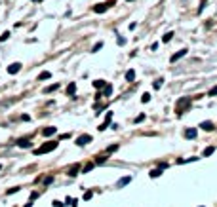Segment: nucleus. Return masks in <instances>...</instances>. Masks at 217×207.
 I'll use <instances>...</instances> for the list:
<instances>
[{
	"label": "nucleus",
	"instance_id": "1",
	"mask_svg": "<svg viewBox=\"0 0 217 207\" xmlns=\"http://www.w3.org/2000/svg\"><path fill=\"white\" fill-rule=\"evenodd\" d=\"M55 148H57V143H55V141H50V143H44L40 148H36V150H34V154H36V156H40V154L52 152V150H55Z\"/></svg>",
	"mask_w": 217,
	"mask_h": 207
},
{
	"label": "nucleus",
	"instance_id": "2",
	"mask_svg": "<svg viewBox=\"0 0 217 207\" xmlns=\"http://www.w3.org/2000/svg\"><path fill=\"white\" fill-rule=\"evenodd\" d=\"M187 106H190V97H183V99H179V101H177V105H175L177 114H183Z\"/></svg>",
	"mask_w": 217,
	"mask_h": 207
},
{
	"label": "nucleus",
	"instance_id": "3",
	"mask_svg": "<svg viewBox=\"0 0 217 207\" xmlns=\"http://www.w3.org/2000/svg\"><path fill=\"white\" fill-rule=\"evenodd\" d=\"M114 4V0H111V2H105V4H95L93 6V12H97V14H103V12H107L111 6Z\"/></svg>",
	"mask_w": 217,
	"mask_h": 207
},
{
	"label": "nucleus",
	"instance_id": "4",
	"mask_svg": "<svg viewBox=\"0 0 217 207\" xmlns=\"http://www.w3.org/2000/svg\"><path fill=\"white\" fill-rule=\"evenodd\" d=\"M91 143V135H80V137L76 139V144L78 146H84V144Z\"/></svg>",
	"mask_w": 217,
	"mask_h": 207
},
{
	"label": "nucleus",
	"instance_id": "5",
	"mask_svg": "<svg viewBox=\"0 0 217 207\" xmlns=\"http://www.w3.org/2000/svg\"><path fill=\"white\" fill-rule=\"evenodd\" d=\"M111 120H113V112H107V116H105V122H103V124H101L97 129H99V131L107 129V127H108V124H111Z\"/></svg>",
	"mask_w": 217,
	"mask_h": 207
},
{
	"label": "nucleus",
	"instance_id": "6",
	"mask_svg": "<svg viewBox=\"0 0 217 207\" xmlns=\"http://www.w3.org/2000/svg\"><path fill=\"white\" fill-rule=\"evenodd\" d=\"M131 179H133L131 175H128V177H122V179H120V180L116 182V188H124L126 184H130V182H131Z\"/></svg>",
	"mask_w": 217,
	"mask_h": 207
},
{
	"label": "nucleus",
	"instance_id": "7",
	"mask_svg": "<svg viewBox=\"0 0 217 207\" xmlns=\"http://www.w3.org/2000/svg\"><path fill=\"white\" fill-rule=\"evenodd\" d=\"M187 51H189V50H181V51H177V53H173V55L170 57V61H172V63H175V61H179L181 57H185V55H187Z\"/></svg>",
	"mask_w": 217,
	"mask_h": 207
},
{
	"label": "nucleus",
	"instance_id": "8",
	"mask_svg": "<svg viewBox=\"0 0 217 207\" xmlns=\"http://www.w3.org/2000/svg\"><path fill=\"white\" fill-rule=\"evenodd\" d=\"M19 70H21V63H12V65L8 67V72H10V74H17Z\"/></svg>",
	"mask_w": 217,
	"mask_h": 207
},
{
	"label": "nucleus",
	"instance_id": "9",
	"mask_svg": "<svg viewBox=\"0 0 217 207\" xmlns=\"http://www.w3.org/2000/svg\"><path fill=\"white\" fill-rule=\"evenodd\" d=\"M55 131H57V127H46V129H42V135H44V137H50Z\"/></svg>",
	"mask_w": 217,
	"mask_h": 207
},
{
	"label": "nucleus",
	"instance_id": "10",
	"mask_svg": "<svg viewBox=\"0 0 217 207\" xmlns=\"http://www.w3.org/2000/svg\"><path fill=\"white\" fill-rule=\"evenodd\" d=\"M78 169H80V165H78V163H74V165L69 169V177H76V175H78Z\"/></svg>",
	"mask_w": 217,
	"mask_h": 207
},
{
	"label": "nucleus",
	"instance_id": "11",
	"mask_svg": "<svg viewBox=\"0 0 217 207\" xmlns=\"http://www.w3.org/2000/svg\"><path fill=\"white\" fill-rule=\"evenodd\" d=\"M67 93H69V95H71V97H74V93H76V84H74V82H71V84H69V88H67Z\"/></svg>",
	"mask_w": 217,
	"mask_h": 207
},
{
	"label": "nucleus",
	"instance_id": "12",
	"mask_svg": "<svg viewBox=\"0 0 217 207\" xmlns=\"http://www.w3.org/2000/svg\"><path fill=\"white\" fill-rule=\"evenodd\" d=\"M200 127H202L204 131H212V129H213V124H212V122H202V124H200Z\"/></svg>",
	"mask_w": 217,
	"mask_h": 207
},
{
	"label": "nucleus",
	"instance_id": "13",
	"mask_svg": "<svg viewBox=\"0 0 217 207\" xmlns=\"http://www.w3.org/2000/svg\"><path fill=\"white\" fill-rule=\"evenodd\" d=\"M185 137H187V139H194V137H196V129H187V131H185Z\"/></svg>",
	"mask_w": 217,
	"mask_h": 207
},
{
	"label": "nucleus",
	"instance_id": "14",
	"mask_svg": "<svg viewBox=\"0 0 217 207\" xmlns=\"http://www.w3.org/2000/svg\"><path fill=\"white\" fill-rule=\"evenodd\" d=\"M17 144H19L21 148H29V146H31V143H29V139H21V141H17Z\"/></svg>",
	"mask_w": 217,
	"mask_h": 207
},
{
	"label": "nucleus",
	"instance_id": "15",
	"mask_svg": "<svg viewBox=\"0 0 217 207\" xmlns=\"http://www.w3.org/2000/svg\"><path fill=\"white\" fill-rule=\"evenodd\" d=\"M126 80L128 82H133V80H135V72H133V70H128L126 72Z\"/></svg>",
	"mask_w": 217,
	"mask_h": 207
},
{
	"label": "nucleus",
	"instance_id": "16",
	"mask_svg": "<svg viewBox=\"0 0 217 207\" xmlns=\"http://www.w3.org/2000/svg\"><path fill=\"white\" fill-rule=\"evenodd\" d=\"M162 175V167H158V169H152L150 171V177H152V179H156V177H160Z\"/></svg>",
	"mask_w": 217,
	"mask_h": 207
},
{
	"label": "nucleus",
	"instance_id": "17",
	"mask_svg": "<svg viewBox=\"0 0 217 207\" xmlns=\"http://www.w3.org/2000/svg\"><path fill=\"white\" fill-rule=\"evenodd\" d=\"M93 88L103 89V88H105V80H95V82H93Z\"/></svg>",
	"mask_w": 217,
	"mask_h": 207
},
{
	"label": "nucleus",
	"instance_id": "18",
	"mask_svg": "<svg viewBox=\"0 0 217 207\" xmlns=\"http://www.w3.org/2000/svg\"><path fill=\"white\" fill-rule=\"evenodd\" d=\"M162 84H164V80H162V78H158V80H154L152 88H154V89H160V88H162Z\"/></svg>",
	"mask_w": 217,
	"mask_h": 207
},
{
	"label": "nucleus",
	"instance_id": "19",
	"mask_svg": "<svg viewBox=\"0 0 217 207\" xmlns=\"http://www.w3.org/2000/svg\"><path fill=\"white\" fill-rule=\"evenodd\" d=\"M57 88H59V84H54V86H48V88L44 89V93H52V91H55Z\"/></svg>",
	"mask_w": 217,
	"mask_h": 207
},
{
	"label": "nucleus",
	"instance_id": "20",
	"mask_svg": "<svg viewBox=\"0 0 217 207\" xmlns=\"http://www.w3.org/2000/svg\"><path fill=\"white\" fill-rule=\"evenodd\" d=\"M105 161H107V158H105V156H97V158H95V163H97V165H103Z\"/></svg>",
	"mask_w": 217,
	"mask_h": 207
},
{
	"label": "nucleus",
	"instance_id": "21",
	"mask_svg": "<svg viewBox=\"0 0 217 207\" xmlns=\"http://www.w3.org/2000/svg\"><path fill=\"white\" fill-rule=\"evenodd\" d=\"M50 76H52V74L48 72V70H44V72H40V76H38V80H48V78H50Z\"/></svg>",
	"mask_w": 217,
	"mask_h": 207
},
{
	"label": "nucleus",
	"instance_id": "22",
	"mask_svg": "<svg viewBox=\"0 0 217 207\" xmlns=\"http://www.w3.org/2000/svg\"><path fill=\"white\" fill-rule=\"evenodd\" d=\"M213 150H215V148H213V146H208V148H204V156H212V154H213Z\"/></svg>",
	"mask_w": 217,
	"mask_h": 207
},
{
	"label": "nucleus",
	"instance_id": "23",
	"mask_svg": "<svg viewBox=\"0 0 217 207\" xmlns=\"http://www.w3.org/2000/svg\"><path fill=\"white\" fill-rule=\"evenodd\" d=\"M103 93H105V95H111V93H113V88H111L108 84H105V88H103Z\"/></svg>",
	"mask_w": 217,
	"mask_h": 207
},
{
	"label": "nucleus",
	"instance_id": "24",
	"mask_svg": "<svg viewBox=\"0 0 217 207\" xmlns=\"http://www.w3.org/2000/svg\"><path fill=\"white\" fill-rule=\"evenodd\" d=\"M172 38H173V32H166L162 40H164V42H170V40H172Z\"/></svg>",
	"mask_w": 217,
	"mask_h": 207
},
{
	"label": "nucleus",
	"instance_id": "25",
	"mask_svg": "<svg viewBox=\"0 0 217 207\" xmlns=\"http://www.w3.org/2000/svg\"><path fill=\"white\" fill-rule=\"evenodd\" d=\"M208 95H209V97H215V95H217V86L209 89V91H208Z\"/></svg>",
	"mask_w": 217,
	"mask_h": 207
},
{
	"label": "nucleus",
	"instance_id": "26",
	"mask_svg": "<svg viewBox=\"0 0 217 207\" xmlns=\"http://www.w3.org/2000/svg\"><path fill=\"white\" fill-rule=\"evenodd\" d=\"M91 169H93V163H88V165L84 167V171H82V173H90Z\"/></svg>",
	"mask_w": 217,
	"mask_h": 207
},
{
	"label": "nucleus",
	"instance_id": "27",
	"mask_svg": "<svg viewBox=\"0 0 217 207\" xmlns=\"http://www.w3.org/2000/svg\"><path fill=\"white\" fill-rule=\"evenodd\" d=\"M101 48H103V42H99V44H95V46H93V50H91V51L95 53V51H99Z\"/></svg>",
	"mask_w": 217,
	"mask_h": 207
},
{
	"label": "nucleus",
	"instance_id": "28",
	"mask_svg": "<svg viewBox=\"0 0 217 207\" xmlns=\"http://www.w3.org/2000/svg\"><path fill=\"white\" fill-rule=\"evenodd\" d=\"M141 101H143V103H149V101H150V95H149V93H145V95L141 97Z\"/></svg>",
	"mask_w": 217,
	"mask_h": 207
},
{
	"label": "nucleus",
	"instance_id": "29",
	"mask_svg": "<svg viewBox=\"0 0 217 207\" xmlns=\"http://www.w3.org/2000/svg\"><path fill=\"white\" fill-rule=\"evenodd\" d=\"M10 38V32H4V34H2V36H0V42H6Z\"/></svg>",
	"mask_w": 217,
	"mask_h": 207
},
{
	"label": "nucleus",
	"instance_id": "30",
	"mask_svg": "<svg viewBox=\"0 0 217 207\" xmlns=\"http://www.w3.org/2000/svg\"><path fill=\"white\" fill-rule=\"evenodd\" d=\"M114 150H118V144H111V146L107 148V152H114Z\"/></svg>",
	"mask_w": 217,
	"mask_h": 207
},
{
	"label": "nucleus",
	"instance_id": "31",
	"mask_svg": "<svg viewBox=\"0 0 217 207\" xmlns=\"http://www.w3.org/2000/svg\"><path fill=\"white\" fill-rule=\"evenodd\" d=\"M52 182H54V177H46L44 179V184H52Z\"/></svg>",
	"mask_w": 217,
	"mask_h": 207
},
{
	"label": "nucleus",
	"instance_id": "32",
	"mask_svg": "<svg viewBox=\"0 0 217 207\" xmlns=\"http://www.w3.org/2000/svg\"><path fill=\"white\" fill-rule=\"evenodd\" d=\"M15 192H19V186H15V188H10V190H8V194H15Z\"/></svg>",
	"mask_w": 217,
	"mask_h": 207
},
{
	"label": "nucleus",
	"instance_id": "33",
	"mask_svg": "<svg viewBox=\"0 0 217 207\" xmlns=\"http://www.w3.org/2000/svg\"><path fill=\"white\" fill-rule=\"evenodd\" d=\"M91 196H93V192H86V194H84V200H90Z\"/></svg>",
	"mask_w": 217,
	"mask_h": 207
},
{
	"label": "nucleus",
	"instance_id": "34",
	"mask_svg": "<svg viewBox=\"0 0 217 207\" xmlns=\"http://www.w3.org/2000/svg\"><path fill=\"white\" fill-rule=\"evenodd\" d=\"M36 198H38V192H32V194H31V200H32V202H34Z\"/></svg>",
	"mask_w": 217,
	"mask_h": 207
},
{
	"label": "nucleus",
	"instance_id": "35",
	"mask_svg": "<svg viewBox=\"0 0 217 207\" xmlns=\"http://www.w3.org/2000/svg\"><path fill=\"white\" fill-rule=\"evenodd\" d=\"M25 207H32V200H29V203H27Z\"/></svg>",
	"mask_w": 217,
	"mask_h": 207
},
{
	"label": "nucleus",
	"instance_id": "36",
	"mask_svg": "<svg viewBox=\"0 0 217 207\" xmlns=\"http://www.w3.org/2000/svg\"><path fill=\"white\" fill-rule=\"evenodd\" d=\"M0 169H2V163H0Z\"/></svg>",
	"mask_w": 217,
	"mask_h": 207
},
{
	"label": "nucleus",
	"instance_id": "37",
	"mask_svg": "<svg viewBox=\"0 0 217 207\" xmlns=\"http://www.w3.org/2000/svg\"><path fill=\"white\" fill-rule=\"evenodd\" d=\"M128 2H133V0H128Z\"/></svg>",
	"mask_w": 217,
	"mask_h": 207
},
{
	"label": "nucleus",
	"instance_id": "38",
	"mask_svg": "<svg viewBox=\"0 0 217 207\" xmlns=\"http://www.w3.org/2000/svg\"><path fill=\"white\" fill-rule=\"evenodd\" d=\"M34 2H36V0H34Z\"/></svg>",
	"mask_w": 217,
	"mask_h": 207
}]
</instances>
